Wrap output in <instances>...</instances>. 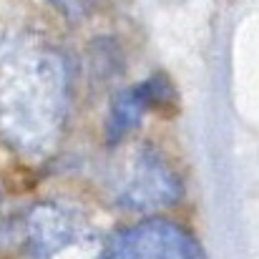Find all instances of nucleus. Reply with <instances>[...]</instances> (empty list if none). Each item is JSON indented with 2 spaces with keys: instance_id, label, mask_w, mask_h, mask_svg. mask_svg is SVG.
<instances>
[{
  "instance_id": "2",
  "label": "nucleus",
  "mask_w": 259,
  "mask_h": 259,
  "mask_svg": "<svg viewBox=\"0 0 259 259\" xmlns=\"http://www.w3.org/2000/svg\"><path fill=\"white\" fill-rule=\"evenodd\" d=\"M23 234L33 259H61L93 247L96 234L88 222L63 204H35L23 217Z\"/></svg>"
},
{
  "instance_id": "6",
  "label": "nucleus",
  "mask_w": 259,
  "mask_h": 259,
  "mask_svg": "<svg viewBox=\"0 0 259 259\" xmlns=\"http://www.w3.org/2000/svg\"><path fill=\"white\" fill-rule=\"evenodd\" d=\"M20 229H23V222L18 219L10 199L0 191V247H5L15 237V232H20Z\"/></svg>"
},
{
  "instance_id": "1",
  "label": "nucleus",
  "mask_w": 259,
  "mask_h": 259,
  "mask_svg": "<svg viewBox=\"0 0 259 259\" xmlns=\"http://www.w3.org/2000/svg\"><path fill=\"white\" fill-rule=\"evenodd\" d=\"M68 73L58 51L43 40H15L0 61V131L10 146L43 156L66 121Z\"/></svg>"
},
{
  "instance_id": "5",
  "label": "nucleus",
  "mask_w": 259,
  "mask_h": 259,
  "mask_svg": "<svg viewBox=\"0 0 259 259\" xmlns=\"http://www.w3.org/2000/svg\"><path fill=\"white\" fill-rule=\"evenodd\" d=\"M146 111H176V91L164 76H154L139 86L123 91L116 98L106 123L108 141L116 144L126 134H131L141 123Z\"/></svg>"
},
{
  "instance_id": "4",
  "label": "nucleus",
  "mask_w": 259,
  "mask_h": 259,
  "mask_svg": "<svg viewBox=\"0 0 259 259\" xmlns=\"http://www.w3.org/2000/svg\"><path fill=\"white\" fill-rule=\"evenodd\" d=\"M103 259H204L196 239L164 219L136 224L118 234Z\"/></svg>"
},
{
  "instance_id": "3",
  "label": "nucleus",
  "mask_w": 259,
  "mask_h": 259,
  "mask_svg": "<svg viewBox=\"0 0 259 259\" xmlns=\"http://www.w3.org/2000/svg\"><path fill=\"white\" fill-rule=\"evenodd\" d=\"M181 196V181L174 169L154 151L139 149L123 166L116 184V199L126 209L171 206Z\"/></svg>"
}]
</instances>
